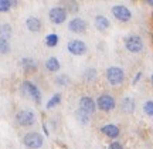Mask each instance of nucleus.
Returning a JSON list of instances; mask_svg holds the SVG:
<instances>
[{
    "label": "nucleus",
    "instance_id": "obj_1",
    "mask_svg": "<svg viewBox=\"0 0 153 149\" xmlns=\"http://www.w3.org/2000/svg\"><path fill=\"white\" fill-rule=\"evenodd\" d=\"M106 80L109 81V84L112 85H119L123 83L125 80V72L119 67H109L106 70Z\"/></svg>",
    "mask_w": 153,
    "mask_h": 149
},
{
    "label": "nucleus",
    "instance_id": "obj_2",
    "mask_svg": "<svg viewBox=\"0 0 153 149\" xmlns=\"http://www.w3.org/2000/svg\"><path fill=\"white\" fill-rule=\"evenodd\" d=\"M43 142H44L43 136H41L38 132H30L24 136V139H23V144L30 149L41 148V146H43Z\"/></svg>",
    "mask_w": 153,
    "mask_h": 149
},
{
    "label": "nucleus",
    "instance_id": "obj_3",
    "mask_svg": "<svg viewBox=\"0 0 153 149\" xmlns=\"http://www.w3.org/2000/svg\"><path fill=\"white\" fill-rule=\"evenodd\" d=\"M22 89H23V92H24V95L31 97L36 102H40V101H41V92H40V89H38L33 83L24 81V83L22 84Z\"/></svg>",
    "mask_w": 153,
    "mask_h": 149
},
{
    "label": "nucleus",
    "instance_id": "obj_4",
    "mask_svg": "<svg viewBox=\"0 0 153 149\" xmlns=\"http://www.w3.org/2000/svg\"><path fill=\"white\" fill-rule=\"evenodd\" d=\"M16 121L19 122L20 125H23V127H30V125H33L34 124L36 116H34V114L31 112V111L22 110V111H19V112H17Z\"/></svg>",
    "mask_w": 153,
    "mask_h": 149
},
{
    "label": "nucleus",
    "instance_id": "obj_5",
    "mask_svg": "<svg viewBox=\"0 0 153 149\" xmlns=\"http://www.w3.org/2000/svg\"><path fill=\"white\" fill-rule=\"evenodd\" d=\"M125 47L131 53H139L143 48V41L139 36H129L125 41Z\"/></svg>",
    "mask_w": 153,
    "mask_h": 149
},
{
    "label": "nucleus",
    "instance_id": "obj_6",
    "mask_svg": "<svg viewBox=\"0 0 153 149\" xmlns=\"http://www.w3.org/2000/svg\"><path fill=\"white\" fill-rule=\"evenodd\" d=\"M112 14L115 16V19H118L120 22H129L132 17V13L131 10L125 7V6L122 4H116L112 7Z\"/></svg>",
    "mask_w": 153,
    "mask_h": 149
},
{
    "label": "nucleus",
    "instance_id": "obj_7",
    "mask_svg": "<svg viewBox=\"0 0 153 149\" xmlns=\"http://www.w3.org/2000/svg\"><path fill=\"white\" fill-rule=\"evenodd\" d=\"M97 105H98L99 110L108 112V111H112L115 108V99L109 94H102L97 101Z\"/></svg>",
    "mask_w": 153,
    "mask_h": 149
},
{
    "label": "nucleus",
    "instance_id": "obj_8",
    "mask_svg": "<svg viewBox=\"0 0 153 149\" xmlns=\"http://www.w3.org/2000/svg\"><path fill=\"white\" fill-rule=\"evenodd\" d=\"M67 48L74 55H82L87 53V45L81 40H72V41H70L68 45H67Z\"/></svg>",
    "mask_w": 153,
    "mask_h": 149
},
{
    "label": "nucleus",
    "instance_id": "obj_9",
    "mask_svg": "<svg viewBox=\"0 0 153 149\" xmlns=\"http://www.w3.org/2000/svg\"><path fill=\"white\" fill-rule=\"evenodd\" d=\"M50 20L54 23V24H61V23L65 22L67 19V11L62 7H53L50 10Z\"/></svg>",
    "mask_w": 153,
    "mask_h": 149
},
{
    "label": "nucleus",
    "instance_id": "obj_10",
    "mask_svg": "<svg viewBox=\"0 0 153 149\" xmlns=\"http://www.w3.org/2000/svg\"><path fill=\"white\" fill-rule=\"evenodd\" d=\"M79 108L91 115V114L95 112V101L91 97H82L79 99Z\"/></svg>",
    "mask_w": 153,
    "mask_h": 149
},
{
    "label": "nucleus",
    "instance_id": "obj_11",
    "mask_svg": "<svg viewBox=\"0 0 153 149\" xmlns=\"http://www.w3.org/2000/svg\"><path fill=\"white\" fill-rule=\"evenodd\" d=\"M68 28L74 31V33H82V31H85V28H87V23L84 22L82 19H72L70 24H68Z\"/></svg>",
    "mask_w": 153,
    "mask_h": 149
},
{
    "label": "nucleus",
    "instance_id": "obj_12",
    "mask_svg": "<svg viewBox=\"0 0 153 149\" xmlns=\"http://www.w3.org/2000/svg\"><path fill=\"white\" fill-rule=\"evenodd\" d=\"M101 132L104 133V135H106L108 138L115 139L119 136V128L116 127V125L109 124V125H104V127L101 128Z\"/></svg>",
    "mask_w": 153,
    "mask_h": 149
},
{
    "label": "nucleus",
    "instance_id": "obj_13",
    "mask_svg": "<svg viewBox=\"0 0 153 149\" xmlns=\"http://www.w3.org/2000/svg\"><path fill=\"white\" fill-rule=\"evenodd\" d=\"M26 26L30 31H40L41 30V22L37 17H28L27 22H26Z\"/></svg>",
    "mask_w": 153,
    "mask_h": 149
},
{
    "label": "nucleus",
    "instance_id": "obj_14",
    "mask_svg": "<svg viewBox=\"0 0 153 149\" xmlns=\"http://www.w3.org/2000/svg\"><path fill=\"white\" fill-rule=\"evenodd\" d=\"M95 27L98 28L99 31H104L109 27V20L105 16H97L95 17Z\"/></svg>",
    "mask_w": 153,
    "mask_h": 149
},
{
    "label": "nucleus",
    "instance_id": "obj_15",
    "mask_svg": "<svg viewBox=\"0 0 153 149\" xmlns=\"http://www.w3.org/2000/svg\"><path fill=\"white\" fill-rule=\"evenodd\" d=\"M45 67H47V70H48V71L55 72V71H58V70H60V61L57 60L55 57H51V58L47 60Z\"/></svg>",
    "mask_w": 153,
    "mask_h": 149
},
{
    "label": "nucleus",
    "instance_id": "obj_16",
    "mask_svg": "<svg viewBox=\"0 0 153 149\" xmlns=\"http://www.w3.org/2000/svg\"><path fill=\"white\" fill-rule=\"evenodd\" d=\"M122 110L125 112H133V110H135V101L132 98H129V97H126L122 101Z\"/></svg>",
    "mask_w": 153,
    "mask_h": 149
},
{
    "label": "nucleus",
    "instance_id": "obj_17",
    "mask_svg": "<svg viewBox=\"0 0 153 149\" xmlns=\"http://www.w3.org/2000/svg\"><path fill=\"white\" fill-rule=\"evenodd\" d=\"M22 64H23V68H24V71L27 72H33L37 66H36V63H34L31 58H23L22 60Z\"/></svg>",
    "mask_w": 153,
    "mask_h": 149
},
{
    "label": "nucleus",
    "instance_id": "obj_18",
    "mask_svg": "<svg viewBox=\"0 0 153 149\" xmlns=\"http://www.w3.org/2000/svg\"><path fill=\"white\" fill-rule=\"evenodd\" d=\"M75 116H76V119L79 122H82V124H88V121H89V114H87L85 111H82L81 108L75 112Z\"/></svg>",
    "mask_w": 153,
    "mask_h": 149
},
{
    "label": "nucleus",
    "instance_id": "obj_19",
    "mask_svg": "<svg viewBox=\"0 0 153 149\" xmlns=\"http://www.w3.org/2000/svg\"><path fill=\"white\" fill-rule=\"evenodd\" d=\"M45 44L48 45V47H55V45L58 44V36L57 34H48L45 37Z\"/></svg>",
    "mask_w": 153,
    "mask_h": 149
},
{
    "label": "nucleus",
    "instance_id": "obj_20",
    "mask_svg": "<svg viewBox=\"0 0 153 149\" xmlns=\"http://www.w3.org/2000/svg\"><path fill=\"white\" fill-rule=\"evenodd\" d=\"M9 51H10V44H9L7 39L0 37V53H1V54H7Z\"/></svg>",
    "mask_w": 153,
    "mask_h": 149
},
{
    "label": "nucleus",
    "instance_id": "obj_21",
    "mask_svg": "<svg viewBox=\"0 0 153 149\" xmlns=\"http://www.w3.org/2000/svg\"><path fill=\"white\" fill-rule=\"evenodd\" d=\"M60 101H61V95L60 94L53 95V98L47 102V108L50 110V108H53V107H55V105H58V104H60Z\"/></svg>",
    "mask_w": 153,
    "mask_h": 149
},
{
    "label": "nucleus",
    "instance_id": "obj_22",
    "mask_svg": "<svg viewBox=\"0 0 153 149\" xmlns=\"http://www.w3.org/2000/svg\"><path fill=\"white\" fill-rule=\"evenodd\" d=\"M143 111H145L146 115L153 116V101H146L143 105Z\"/></svg>",
    "mask_w": 153,
    "mask_h": 149
},
{
    "label": "nucleus",
    "instance_id": "obj_23",
    "mask_svg": "<svg viewBox=\"0 0 153 149\" xmlns=\"http://www.w3.org/2000/svg\"><path fill=\"white\" fill-rule=\"evenodd\" d=\"M11 9V1L10 0H0V11H9Z\"/></svg>",
    "mask_w": 153,
    "mask_h": 149
},
{
    "label": "nucleus",
    "instance_id": "obj_24",
    "mask_svg": "<svg viewBox=\"0 0 153 149\" xmlns=\"http://www.w3.org/2000/svg\"><path fill=\"white\" fill-rule=\"evenodd\" d=\"M0 33H3L6 37H10V34H11L10 26H9V24H3V26H1V30H0Z\"/></svg>",
    "mask_w": 153,
    "mask_h": 149
},
{
    "label": "nucleus",
    "instance_id": "obj_25",
    "mask_svg": "<svg viewBox=\"0 0 153 149\" xmlns=\"http://www.w3.org/2000/svg\"><path fill=\"white\" fill-rule=\"evenodd\" d=\"M57 83L60 84V85H67V83H68V77H67V75H61V77L57 78Z\"/></svg>",
    "mask_w": 153,
    "mask_h": 149
},
{
    "label": "nucleus",
    "instance_id": "obj_26",
    "mask_svg": "<svg viewBox=\"0 0 153 149\" xmlns=\"http://www.w3.org/2000/svg\"><path fill=\"white\" fill-rule=\"evenodd\" d=\"M108 149H123V146H122L119 142H116V141H115V142H112V144L108 146Z\"/></svg>",
    "mask_w": 153,
    "mask_h": 149
},
{
    "label": "nucleus",
    "instance_id": "obj_27",
    "mask_svg": "<svg viewBox=\"0 0 153 149\" xmlns=\"http://www.w3.org/2000/svg\"><path fill=\"white\" fill-rule=\"evenodd\" d=\"M140 77H142V72H137L136 77H135V80H133V84H136L139 80H140Z\"/></svg>",
    "mask_w": 153,
    "mask_h": 149
},
{
    "label": "nucleus",
    "instance_id": "obj_28",
    "mask_svg": "<svg viewBox=\"0 0 153 149\" xmlns=\"http://www.w3.org/2000/svg\"><path fill=\"white\" fill-rule=\"evenodd\" d=\"M145 1H146L149 6H152V7H153V0H145Z\"/></svg>",
    "mask_w": 153,
    "mask_h": 149
},
{
    "label": "nucleus",
    "instance_id": "obj_29",
    "mask_svg": "<svg viewBox=\"0 0 153 149\" xmlns=\"http://www.w3.org/2000/svg\"><path fill=\"white\" fill-rule=\"evenodd\" d=\"M10 1H11V6H13V7H14V6L17 4V1H16V0H10Z\"/></svg>",
    "mask_w": 153,
    "mask_h": 149
},
{
    "label": "nucleus",
    "instance_id": "obj_30",
    "mask_svg": "<svg viewBox=\"0 0 153 149\" xmlns=\"http://www.w3.org/2000/svg\"><path fill=\"white\" fill-rule=\"evenodd\" d=\"M150 81H152V85H153V74H152V77H150Z\"/></svg>",
    "mask_w": 153,
    "mask_h": 149
},
{
    "label": "nucleus",
    "instance_id": "obj_31",
    "mask_svg": "<svg viewBox=\"0 0 153 149\" xmlns=\"http://www.w3.org/2000/svg\"><path fill=\"white\" fill-rule=\"evenodd\" d=\"M152 39H153V37H152Z\"/></svg>",
    "mask_w": 153,
    "mask_h": 149
}]
</instances>
